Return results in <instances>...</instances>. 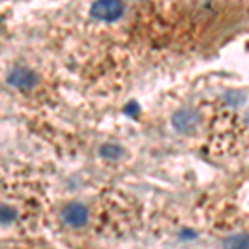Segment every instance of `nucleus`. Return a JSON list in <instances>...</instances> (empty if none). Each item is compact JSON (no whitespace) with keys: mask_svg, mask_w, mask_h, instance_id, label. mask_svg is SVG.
<instances>
[{"mask_svg":"<svg viewBox=\"0 0 249 249\" xmlns=\"http://www.w3.org/2000/svg\"><path fill=\"white\" fill-rule=\"evenodd\" d=\"M63 221L71 228H83L88 223V210L80 203H71L63 208L62 211Z\"/></svg>","mask_w":249,"mask_h":249,"instance_id":"3","label":"nucleus"},{"mask_svg":"<svg viewBox=\"0 0 249 249\" xmlns=\"http://www.w3.org/2000/svg\"><path fill=\"white\" fill-rule=\"evenodd\" d=\"M100 156L105 160H111V161L113 160H120L123 156V148L115 143H105L100 148Z\"/></svg>","mask_w":249,"mask_h":249,"instance_id":"5","label":"nucleus"},{"mask_svg":"<svg viewBox=\"0 0 249 249\" xmlns=\"http://www.w3.org/2000/svg\"><path fill=\"white\" fill-rule=\"evenodd\" d=\"M199 124V115L193 110H179L173 115V126L183 135L193 133Z\"/></svg>","mask_w":249,"mask_h":249,"instance_id":"2","label":"nucleus"},{"mask_svg":"<svg viewBox=\"0 0 249 249\" xmlns=\"http://www.w3.org/2000/svg\"><path fill=\"white\" fill-rule=\"evenodd\" d=\"M17 219V210L9 204H0V223L9 224Z\"/></svg>","mask_w":249,"mask_h":249,"instance_id":"7","label":"nucleus"},{"mask_svg":"<svg viewBox=\"0 0 249 249\" xmlns=\"http://www.w3.org/2000/svg\"><path fill=\"white\" fill-rule=\"evenodd\" d=\"M7 82L15 88H22V90H29L37 83V75L34 73L29 68H15L10 71V75L7 77Z\"/></svg>","mask_w":249,"mask_h":249,"instance_id":"4","label":"nucleus"},{"mask_svg":"<svg viewBox=\"0 0 249 249\" xmlns=\"http://www.w3.org/2000/svg\"><path fill=\"white\" fill-rule=\"evenodd\" d=\"M224 249H249L248 234H234L224 241Z\"/></svg>","mask_w":249,"mask_h":249,"instance_id":"6","label":"nucleus"},{"mask_svg":"<svg viewBox=\"0 0 249 249\" xmlns=\"http://www.w3.org/2000/svg\"><path fill=\"white\" fill-rule=\"evenodd\" d=\"M91 17L103 22H115L123 15L122 0H96L90 9Z\"/></svg>","mask_w":249,"mask_h":249,"instance_id":"1","label":"nucleus"}]
</instances>
